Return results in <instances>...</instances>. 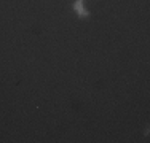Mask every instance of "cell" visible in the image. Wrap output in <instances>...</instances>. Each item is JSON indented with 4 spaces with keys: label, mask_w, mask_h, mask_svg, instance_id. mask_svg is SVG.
<instances>
[{
    "label": "cell",
    "mask_w": 150,
    "mask_h": 143,
    "mask_svg": "<svg viewBox=\"0 0 150 143\" xmlns=\"http://www.w3.org/2000/svg\"><path fill=\"white\" fill-rule=\"evenodd\" d=\"M74 8H75V11L80 14V16H88V11L83 8V0H77L75 5H74Z\"/></svg>",
    "instance_id": "cell-1"
}]
</instances>
